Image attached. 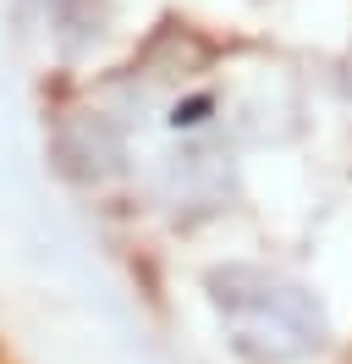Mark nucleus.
I'll return each instance as SVG.
<instances>
[{
	"label": "nucleus",
	"mask_w": 352,
	"mask_h": 364,
	"mask_svg": "<svg viewBox=\"0 0 352 364\" xmlns=\"http://www.w3.org/2000/svg\"><path fill=\"white\" fill-rule=\"evenodd\" d=\"M209 298H215L220 320L231 326V342L253 364H292L325 342V315H319L314 293L270 271L220 265V271H209Z\"/></svg>",
	"instance_id": "f257e3e1"
},
{
	"label": "nucleus",
	"mask_w": 352,
	"mask_h": 364,
	"mask_svg": "<svg viewBox=\"0 0 352 364\" xmlns=\"http://www.w3.org/2000/svg\"><path fill=\"white\" fill-rule=\"evenodd\" d=\"M55 160H61L66 177L77 182H105L121 171V160H127V144H121V127L99 111H77L66 116L61 127H55Z\"/></svg>",
	"instance_id": "f03ea898"
},
{
	"label": "nucleus",
	"mask_w": 352,
	"mask_h": 364,
	"mask_svg": "<svg viewBox=\"0 0 352 364\" xmlns=\"http://www.w3.org/2000/svg\"><path fill=\"white\" fill-rule=\"evenodd\" d=\"M44 23L61 33L66 45H83V39H94L99 33V23H105V11H99V0H39Z\"/></svg>",
	"instance_id": "7ed1b4c3"
},
{
	"label": "nucleus",
	"mask_w": 352,
	"mask_h": 364,
	"mask_svg": "<svg viewBox=\"0 0 352 364\" xmlns=\"http://www.w3.org/2000/svg\"><path fill=\"white\" fill-rule=\"evenodd\" d=\"M209 94H198V100H176V111H171V127L182 133V127H204V116H209Z\"/></svg>",
	"instance_id": "20e7f679"
}]
</instances>
